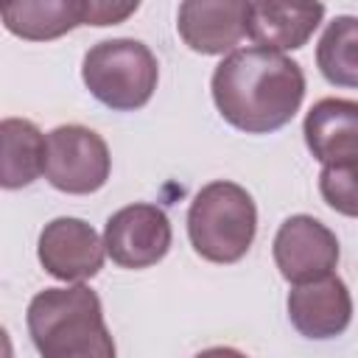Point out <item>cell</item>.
<instances>
[{
  "label": "cell",
  "mask_w": 358,
  "mask_h": 358,
  "mask_svg": "<svg viewBox=\"0 0 358 358\" xmlns=\"http://www.w3.org/2000/svg\"><path fill=\"white\" fill-rule=\"evenodd\" d=\"M302 98V67L277 50H232L213 73V101L221 117L246 134L282 129L299 112Z\"/></svg>",
  "instance_id": "6da1fadb"
},
{
  "label": "cell",
  "mask_w": 358,
  "mask_h": 358,
  "mask_svg": "<svg viewBox=\"0 0 358 358\" xmlns=\"http://www.w3.org/2000/svg\"><path fill=\"white\" fill-rule=\"evenodd\" d=\"M28 333L39 358H117L101 299L81 282L39 291L28 305Z\"/></svg>",
  "instance_id": "7a4b0ae2"
},
{
  "label": "cell",
  "mask_w": 358,
  "mask_h": 358,
  "mask_svg": "<svg viewBox=\"0 0 358 358\" xmlns=\"http://www.w3.org/2000/svg\"><path fill=\"white\" fill-rule=\"evenodd\" d=\"M257 232V207L246 187L215 179L204 185L187 210V238L210 263H238Z\"/></svg>",
  "instance_id": "3957f363"
},
{
  "label": "cell",
  "mask_w": 358,
  "mask_h": 358,
  "mask_svg": "<svg viewBox=\"0 0 358 358\" xmlns=\"http://www.w3.org/2000/svg\"><path fill=\"white\" fill-rule=\"evenodd\" d=\"M87 90L115 112L145 106L159 81L157 56L137 39H103L92 45L81 64Z\"/></svg>",
  "instance_id": "277c9868"
},
{
  "label": "cell",
  "mask_w": 358,
  "mask_h": 358,
  "mask_svg": "<svg viewBox=\"0 0 358 358\" xmlns=\"http://www.w3.org/2000/svg\"><path fill=\"white\" fill-rule=\"evenodd\" d=\"M112 168L109 148L101 134L87 126L67 123L48 134V159H45V179L73 196L95 193L106 185Z\"/></svg>",
  "instance_id": "5b68a950"
},
{
  "label": "cell",
  "mask_w": 358,
  "mask_h": 358,
  "mask_svg": "<svg viewBox=\"0 0 358 358\" xmlns=\"http://www.w3.org/2000/svg\"><path fill=\"white\" fill-rule=\"evenodd\" d=\"M171 221L157 204H129L117 210L103 229V246L120 268L157 266L171 249Z\"/></svg>",
  "instance_id": "8992f818"
},
{
  "label": "cell",
  "mask_w": 358,
  "mask_h": 358,
  "mask_svg": "<svg viewBox=\"0 0 358 358\" xmlns=\"http://www.w3.org/2000/svg\"><path fill=\"white\" fill-rule=\"evenodd\" d=\"M338 255V238L313 215H291L274 235V263L294 285L330 277Z\"/></svg>",
  "instance_id": "52a82bcc"
},
{
  "label": "cell",
  "mask_w": 358,
  "mask_h": 358,
  "mask_svg": "<svg viewBox=\"0 0 358 358\" xmlns=\"http://www.w3.org/2000/svg\"><path fill=\"white\" fill-rule=\"evenodd\" d=\"M103 241L81 218H53L39 232V263L56 280H92L103 268Z\"/></svg>",
  "instance_id": "ba28073f"
},
{
  "label": "cell",
  "mask_w": 358,
  "mask_h": 358,
  "mask_svg": "<svg viewBox=\"0 0 358 358\" xmlns=\"http://www.w3.org/2000/svg\"><path fill=\"white\" fill-rule=\"evenodd\" d=\"M176 31L182 42L201 53H232L246 36V3L241 0H185L176 14Z\"/></svg>",
  "instance_id": "9c48e42d"
},
{
  "label": "cell",
  "mask_w": 358,
  "mask_h": 358,
  "mask_svg": "<svg viewBox=\"0 0 358 358\" xmlns=\"http://www.w3.org/2000/svg\"><path fill=\"white\" fill-rule=\"evenodd\" d=\"M288 319L305 338H336L350 327L352 299L341 277L330 274L316 282L294 285L288 294Z\"/></svg>",
  "instance_id": "30bf717a"
},
{
  "label": "cell",
  "mask_w": 358,
  "mask_h": 358,
  "mask_svg": "<svg viewBox=\"0 0 358 358\" xmlns=\"http://www.w3.org/2000/svg\"><path fill=\"white\" fill-rule=\"evenodd\" d=\"M322 17V3H246V36L266 50H296L313 36Z\"/></svg>",
  "instance_id": "8fae6325"
},
{
  "label": "cell",
  "mask_w": 358,
  "mask_h": 358,
  "mask_svg": "<svg viewBox=\"0 0 358 358\" xmlns=\"http://www.w3.org/2000/svg\"><path fill=\"white\" fill-rule=\"evenodd\" d=\"M310 154L322 165L358 159V101L322 98L310 106L302 126Z\"/></svg>",
  "instance_id": "7c38bea8"
},
{
  "label": "cell",
  "mask_w": 358,
  "mask_h": 358,
  "mask_svg": "<svg viewBox=\"0 0 358 358\" xmlns=\"http://www.w3.org/2000/svg\"><path fill=\"white\" fill-rule=\"evenodd\" d=\"M92 0H11L0 6L3 25L22 39L48 42L78 25H90Z\"/></svg>",
  "instance_id": "4fadbf2b"
},
{
  "label": "cell",
  "mask_w": 358,
  "mask_h": 358,
  "mask_svg": "<svg viewBox=\"0 0 358 358\" xmlns=\"http://www.w3.org/2000/svg\"><path fill=\"white\" fill-rule=\"evenodd\" d=\"M0 185L6 190H17L31 185L39 173H45L48 159V137L22 117H6L0 123Z\"/></svg>",
  "instance_id": "5bb4252c"
},
{
  "label": "cell",
  "mask_w": 358,
  "mask_h": 358,
  "mask_svg": "<svg viewBox=\"0 0 358 358\" xmlns=\"http://www.w3.org/2000/svg\"><path fill=\"white\" fill-rule=\"evenodd\" d=\"M319 73L336 87L358 90V17H336L316 48Z\"/></svg>",
  "instance_id": "9a60e30c"
},
{
  "label": "cell",
  "mask_w": 358,
  "mask_h": 358,
  "mask_svg": "<svg viewBox=\"0 0 358 358\" xmlns=\"http://www.w3.org/2000/svg\"><path fill=\"white\" fill-rule=\"evenodd\" d=\"M319 193L336 213L358 218V159L324 165L319 173Z\"/></svg>",
  "instance_id": "2e32d148"
},
{
  "label": "cell",
  "mask_w": 358,
  "mask_h": 358,
  "mask_svg": "<svg viewBox=\"0 0 358 358\" xmlns=\"http://www.w3.org/2000/svg\"><path fill=\"white\" fill-rule=\"evenodd\" d=\"M196 358H246V355L232 347H210V350H201Z\"/></svg>",
  "instance_id": "e0dca14e"
}]
</instances>
